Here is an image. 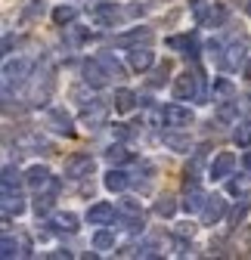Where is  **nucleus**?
Wrapping results in <instances>:
<instances>
[{
  "mask_svg": "<svg viewBox=\"0 0 251 260\" xmlns=\"http://www.w3.org/2000/svg\"><path fill=\"white\" fill-rule=\"evenodd\" d=\"M199 84H202V75L196 72V69H186L183 75H177L174 78V100H180V103H186V100H202V90H199Z\"/></svg>",
  "mask_w": 251,
  "mask_h": 260,
  "instance_id": "nucleus-1",
  "label": "nucleus"
},
{
  "mask_svg": "<svg viewBox=\"0 0 251 260\" xmlns=\"http://www.w3.org/2000/svg\"><path fill=\"white\" fill-rule=\"evenodd\" d=\"M109 69L100 62V59H87L84 62V84L87 87H93V90H103L106 84H109Z\"/></svg>",
  "mask_w": 251,
  "mask_h": 260,
  "instance_id": "nucleus-2",
  "label": "nucleus"
},
{
  "mask_svg": "<svg viewBox=\"0 0 251 260\" xmlns=\"http://www.w3.org/2000/svg\"><path fill=\"white\" fill-rule=\"evenodd\" d=\"M93 168H97V161H93L90 155H72L66 161V177L69 180H84L93 174Z\"/></svg>",
  "mask_w": 251,
  "mask_h": 260,
  "instance_id": "nucleus-3",
  "label": "nucleus"
},
{
  "mask_svg": "<svg viewBox=\"0 0 251 260\" xmlns=\"http://www.w3.org/2000/svg\"><path fill=\"white\" fill-rule=\"evenodd\" d=\"M162 121L168 127H190L193 124V112L186 109V106H180V100H177V103H171V106L162 109Z\"/></svg>",
  "mask_w": 251,
  "mask_h": 260,
  "instance_id": "nucleus-4",
  "label": "nucleus"
},
{
  "mask_svg": "<svg viewBox=\"0 0 251 260\" xmlns=\"http://www.w3.org/2000/svg\"><path fill=\"white\" fill-rule=\"evenodd\" d=\"M233 168H236V155L233 152H217L211 168H208V177L211 180H227V177H233Z\"/></svg>",
  "mask_w": 251,
  "mask_h": 260,
  "instance_id": "nucleus-5",
  "label": "nucleus"
},
{
  "mask_svg": "<svg viewBox=\"0 0 251 260\" xmlns=\"http://www.w3.org/2000/svg\"><path fill=\"white\" fill-rule=\"evenodd\" d=\"M47 127L56 130L59 137H75V124H72V115L66 109H50L47 112Z\"/></svg>",
  "mask_w": 251,
  "mask_h": 260,
  "instance_id": "nucleus-6",
  "label": "nucleus"
},
{
  "mask_svg": "<svg viewBox=\"0 0 251 260\" xmlns=\"http://www.w3.org/2000/svg\"><path fill=\"white\" fill-rule=\"evenodd\" d=\"M152 28H134V31H124V35H118L115 38V47H121V50H134V47H140V44H152Z\"/></svg>",
  "mask_w": 251,
  "mask_h": 260,
  "instance_id": "nucleus-7",
  "label": "nucleus"
},
{
  "mask_svg": "<svg viewBox=\"0 0 251 260\" xmlns=\"http://www.w3.org/2000/svg\"><path fill=\"white\" fill-rule=\"evenodd\" d=\"M224 217H227V202L221 199V195H208V202L202 208V223L214 226V223H221Z\"/></svg>",
  "mask_w": 251,
  "mask_h": 260,
  "instance_id": "nucleus-8",
  "label": "nucleus"
},
{
  "mask_svg": "<svg viewBox=\"0 0 251 260\" xmlns=\"http://www.w3.org/2000/svg\"><path fill=\"white\" fill-rule=\"evenodd\" d=\"M205 202H208V195L202 192V186H199V183H186V199L180 202V208H183L186 214H202Z\"/></svg>",
  "mask_w": 251,
  "mask_h": 260,
  "instance_id": "nucleus-9",
  "label": "nucleus"
},
{
  "mask_svg": "<svg viewBox=\"0 0 251 260\" xmlns=\"http://www.w3.org/2000/svg\"><path fill=\"white\" fill-rule=\"evenodd\" d=\"M245 50H248V38L242 35V38H236V41L227 47V53H224V69L236 72L242 62H248V59H245Z\"/></svg>",
  "mask_w": 251,
  "mask_h": 260,
  "instance_id": "nucleus-10",
  "label": "nucleus"
},
{
  "mask_svg": "<svg viewBox=\"0 0 251 260\" xmlns=\"http://www.w3.org/2000/svg\"><path fill=\"white\" fill-rule=\"evenodd\" d=\"M87 13H90V22L100 25V28H109V25L118 22V7L115 4H93Z\"/></svg>",
  "mask_w": 251,
  "mask_h": 260,
  "instance_id": "nucleus-11",
  "label": "nucleus"
},
{
  "mask_svg": "<svg viewBox=\"0 0 251 260\" xmlns=\"http://www.w3.org/2000/svg\"><path fill=\"white\" fill-rule=\"evenodd\" d=\"M230 16V10L224 4H208L205 10H199V25L202 28H217V25H224Z\"/></svg>",
  "mask_w": 251,
  "mask_h": 260,
  "instance_id": "nucleus-12",
  "label": "nucleus"
},
{
  "mask_svg": "<svg viewBox=\"0 0 251 260\" xmlns=\"http://www.w3.org/2000/svg\"><path fill=\"white\" fill-rule=\"evenodd\" d=\"M28 75H31V62H28V59H16V62H7V65H4V84H7V87H10L13 81L22 84Z\"/></svg>",
  "mask_w": 251,
  "mask_h": 260,
  "instance_id": "nucleus-13",
  "label": "nucleus"
},
{
  "mask_svg": "<svg viewBox=\"0 0 251 260\" xmlns=\"http://www.w3.org/2000/svg\"><path fill=\"white\" fill-rule=\"evenodd\" d=\"M106 118H109V106H106V103H90V106L81 112V121H84L90 130L103 127V124H106Z\"/></svg>",
  "mask_w": 251,
  "mask_h": 260,
  "instance_id": "nucleus-14",
  "label": "nucleus"
},
{
  "mask_svg": "<svg viewBox=\"0 0 251 260\" xmlns=\"http://www.w3.org/2000/svg\"><path fill=\"white\" fill-rule=\"evenodd\" d=\"M128 62H131L134 72H149L152 65H155V53H152L149 47H134V50L128 53Z\"/></svg>",
  "mask_w": 251,
  "mask_h": 260,
  "instance_id": "nucleus-15",
  "label": "nucleus"
},
{
  "mask_svg": "<svg viewBox=\"0 0 251 260\" xmlns=\"http://www.w3.org/2000/svg\"><path fill=\"white\" fill-rule=\"evenodd\" d=\"M87 220H90L93 226H109V223L115 220V205H109V202H97V205H90Z\"/></svg>",
  "mask_w": 251,
  "mask_h": 260,
  "instance_id": "nucleus-16",
  "label": "nucleus"
},
{
  "mask_svg": "<svg viewBox=\"0 0 251 260\" xmlns=\"http://www.w3.org/2000/svg\"><path fill=\"white\" fill-rule=\"evenodd\" d=\"M53 180H50V171L44 168V165H35V168H28V174H25V186L28 189H35V192H41L44 186H50Z\"/></svg>",
  "mask_w": 251,
  "mask_h": 260,
  "instance_id": "nucleus-17",
  "label": "nucleus"
},
{
  "mask_svg": "<svg viewBox=\"0 0 251 260\" xmlns=\"http://www.w3.org/2000/svg\"><path fill=\"white\" fill-rule=\"evenodd\" d=\"M112 103H115V109H118V112H124V115H128V112H134V106L140 103V96H137L134 90H128V87H118Z\"/></svg>",
  "mask_w": 251,
  "mask_h": 260,
  "instance_id": "nucleus-18",
  "label": "nucleus"
},
{
  "mask_svg": "<svg viewBox=\"0 0 251 260\" xmlns=\"http://www.w3.org/2000/svg\"><path fill=\"white\" fill-rule=\"evenodd\" d=\"M50 230L53 233H78V217L75 214H53L50 217Z\"/></svg>",
  "mask_w": 251,
  "mask_h": 260,
  "instance_id": "nucleus-19",
  "label": "nucleus"
},
{
  "mask_svg": "<svg viewBox=\"0 0 251 260\" xmlns=\"http://www.w3.org/2000/svg\"><path fill=\"white\" fill-rule=\"evenodd\" d=\"M103 186L109 189V192H124L131 186V177L124 174V171H118V168H112L109 174H106V180H103Z\"/></svg>",
  "mask_w": 251,
  "mask_h": 260,
  "instance_id": "nucleus-20",
  "label": "nucleus"
},
{
  "mask_svg": "<svg viewBox=\"0 0 251 260\" xmlns=\"http://www.w3.org/2000/svg\"><path fill=\"white\" fill-rule=\"evenodd\" d=\"M152 211H155V217H162V220H171L174 214H177V199L174 195H159V202L152 205Z\"/></svg>",
  "mask_w": 251,
  "mask_h": 260,
  "instance_id": "nucleus-21",
  "label": "nucleus"
},
{
  "mask_svg": "<svg viewBox=\"0 0 251 260\" xmlns=\"http://www.w3.org/2000/svg\"><path fill=\"white\" fill-rule=\"evenodd\" d=\"M233 96H236L233 81H227V78H217L214 81V90H211V100L214 103H227V100H233Z\"/></svg>",
  "mask_w": 251,
  "mask_h": 260,
  "instance_id": "nucleus-22",
  "label": "nucleus"
},
{
  "mask_svg": "<svg viewBox=\"0 0 251 260\" xmlns=\"http://www.w3.org/2000/svg\"><path fill=\"white\" fill-rule=\"evenodd\" d=\"M25 211V202L19 199V195H13V189H4V214L7 217H19Z\"/></svg>",
  "mask_w": 251,
  "mask_h": 260,
  "instance_id": "nucleus-23",
  "label": "nucleus"
},
{
  "mask_svg": "<svg viewBox=\"0 0 251 260\" xmlns=\"http://www.w3.org/2000/svg\"><path fill=\"white\" fill-rule=\"evenodd\" d=\"M227 189H230V195H236V199H248L251 195V177H230Z\"/></svg>",
  "mask_w": 251,
  "mask_h": 260,
  "instance_id": "nucleus-24",
  "label": "nucleus"
},
{
  "mask_svg": "<svg viewBox=\"0 0 251 260\" xmlns=\"http://www.w3.org/2000/svg\"><path fill=\"white\" fill-rule=\"evenodd\" d=\"M44 13H47V4H44V0H25V7H22V19H25V22H38Z\"/></svg>",
  "mask_w": 251,
  "mask_h": 260,
  "instance_id": "nucleus-25",
  "label": "nucleus"
},
{
  "mask_svg": "<svg viewBox=\"0 0 251 260\" xmlns=\"http://www.w3.org/2000/svg\"><path fill=\"white\" fill-rule=\"evenodd\" d=\"M233 143L242 146V149H251V118H245L242 124H236V130H233Z\"/></svg>",
  "mask_w": 251,
  "mask_h": 260,
  "instance_id": "nucleus-26",
  "label": "nucleus"
},
{
  "mask_svg": "<svg viewBox=\"0 0 251 260\" xmlns=\"http://www.w3.org/2000/svg\"><path fill=\"white\" fill-rule=\"evenodd\" d=\"M134 155L128 152V149H124L121 143H115V146H109V152H106V161H109V165L115 168V165H128V161H131Z\"/></svg>",
  "mask_w": 251,
  "mask_h": 260,
  "instance_id": "nucleus-27",
  "label": "nucleus"
},
{
  "mask_svg": "<svg viewBox=\"0 0 251 260\" xmlns=\"http://www.w3.org/2000/svg\"><path fill=\"white\" fill-rule=\"evenodd\" d=\"M109 248H115V233L112 230H97V236H93V251H109Z\"/></svg>",
  "mask_w": 251,
  "mask_h": 260,
  "instance_id": "nucleus-28",
  "label": "nucleus"
},
{
  "mask_svg": "<svg viewBox=\"0 0 251 260\" xmlns=\"http://www.w3.org/2000/svg\"><path fill=\"white\" fill-rule=\"evenodd\" d=\"M75 16H78V10L72 4H62V7L53 10V22L56 25H69V22H75Z\"/></svg>",
  "mask_w": 251,
  "mask_h": 260,
  "instance_id": "nucleus-29",
  "label": "nucleus"
},
{
  "mask_svg": "<svg viewBox=\"0 0 251 260\" xmlns=\"http://www.w3.org/2000/svg\"><path fill=\"white\" fill-rule=\"evenodd\" d=\"M165 146L174 149V152H190L193 149L190 137H180V134H165Z\"/></svg>",
  "mask_w": 251,
  "mask_h": 260,
  "instance_id": "nucleus-30",
  "label": "nucleus"
},
{
  "mask_svg": "<svg viewBox=\"0 0 251 260\" xmlns=\"http://www.w3.org/2000/svg\"><path fill=\"white\" fill-rule=\"evenodd\" d=\"M217 118H221V121H236V118H239V103H233V100L221 103V109H217Z\"/></svg>",
  "mask_w": 251,
  "mask_h": 260,
  "instance_id": "nucleus-31",
  "label": "nucleus"
},
{
  "mask_svg": "<svg viewBox=\"0 0 251 260\" xmlns=\"http://www.w3.org/2000/svg\"><path fill=\"white\" fill-rule=\"evenodd\" d=\"M186 183H199V174H202V155H196L190 165H186Z\"/></svg>",
  "mask_w": 251,
  "mask_h": 260,
  "instance_id": "nucleus-32",
  "label": "nucleus"
},
{
  "mask_svg": "<svg viewBox=\"0 0 251 260\" xmlns=\"http://www.w3.org/2000/svg\"><path fill=\"white\" fill-rule=\"evenodd\" d=\"M0 254H4V257L10 260V257L25 254V251H19V242H13V236H4V242H0Z\"/></svg>",
  "mask_w": 251,
  "mask_h": 260,
  "instance_id": "nucleus-33",
  "label": "nucleus"
},
{
  "mask_svg": "<svg viewBox=\"0 0 251 260\" xmlns=\"http://www.w3.org/2000/svg\"><path fill=\"white\" fill-rule=\"evenodd\" d=\"M50 211H53V199H47V195L38 192V199H35V214H38V217H50Z\"/></svg>",
  "mask_w": 251,
  "mask_h": 260,
  "instance_id": "nucleus-34",
  "label": "nucleus"
},
{
  "mask_svg": "<svg viewBox=\"0 0 251 260\" xmlns=\"http://www.w3.org/2000/svg\"><path fill=\"white\" fill-rule=\"evenodd\" d=\"M174 236H177V239H193V236H196V223H193V220L177 223V226H174Z\"/></svg>",
  "mask_w": 251,
  "mask_h": 260,
  "instance_id": "nucleus-35",
  "label": "nucleus"
},
{
  "mask_svg": "<svg viewBox=\"0 0 251 260\" xmlns=\"http://www.w3.org/2000/svg\"><path fill=\"white\" fill-rule=\"evenodd\" d=\"M248 211H251V202H242V205H236V208L230 211V223H233V226H239V223L245 220V214H248Z\"/></svg>",
  "mask_w": 251,
  "mask_h": 260,
  "instance_id": "nucleus-36",
  "label": "nucleus"
},
{
  "mask_svg": "<svg viewBox=\"0 0 251 260\" xmlns=\"http://www.w3.org/2000/svg\"><path fill=\"white\" fill-rule=\"evenodd\" d=\"M168 75H171V62H162L159 69H155V78H152V87H162L165 81H168Z\"/></svg>",
  "mask_w": 251,
  "mask_h": 260,
  "instance_id": "nucleus-37",
  "label": "nucleus"
},
{
  "mask_svg": "<svg viewBox=\"0 0 251 260\" xmlns=\"http://www.w3.org/2000/svg\"><path fill=\"white\" fill-rule=\"evenodd\" d=\"M13 183H19V171L16 168H4V189H13Z\"/></svg>",
  "mask_w": 251,
  "mask_h": 260,
  "instance_id": "nucleus-38",
  "label": "nucleus"
},
{
  "mask_svg": "<svg viewBox=\"0 0 251 260\" xmlns=\"http://www.w3.org/2000/svg\"><path fill=\"white\" fill-rule=\"evenodd\" d=\"M100 62L106 65V69H109V75H112V78H121V75H124V72H121V65H118L115 59H109V56H103Z\"/></svg>",
  "mask_w": 251,
  "mask_h": 260,
  "instance_id": "nucleus-39",
  "label": "nucleus"
},
{
  "mask_svg": "<svg viewBox=\"0 0 251 260\" xmlns=\"http://www.w3.org/2000/svg\"><path fill=\"white\" fill-rule=\"evenodd\" d=\"M112 134H115V140H131V127L128 124H115Z\"/></svg>",
  "mask_w": 251,
  "mask_h": 260,
  "instance_id": "nucleus-40",
  "label": "nucleus"
},
{
  "mask_svg": "<svg viewBox=\"0 0 251 260\" xmlns=\"http://www.w3.org/2000/svg\"><path fill=\"white\" fill-rule=\"evenodd\" d=\"M242 165H245V171H248V174H251V149H248V152H245V158H242Z\"/></svg>",
  "mask_w": 251,
  "mask_h": 260,
  "instance_id": "nucleus-41",
  "label": "nucleus"
},
{
  "mask_svg": "<svg viewBox=\"0 0 251 260\" xmlns=\"http://www.w3.org/2000/svg\"><path fill=\"white\" fill-rule=\"evenodd\" d=\"M245 78H248V81H251V59H248V62H245Z\"/></svg>",
  "mask_w": 251,
  "mask_h": 260,
  "instance_id": "nucleus-42",
  "label": "nucleus"
},
{
  "mask_svg": "<svg viewBox=\"0 0 251 260\" xmlns=\"http://www.w3.org/2000/svg\"><path fill=\"white\" fill-rule=\"evenodd\" d=\"M245 13H248V16H251V0H248V7H245Z\"/></svg>",
  "mask_w": 251,
  "mask_h": 260,
  "instance_id": "nucleus-43",
  "label": "nucleus"
}]
</instances>
